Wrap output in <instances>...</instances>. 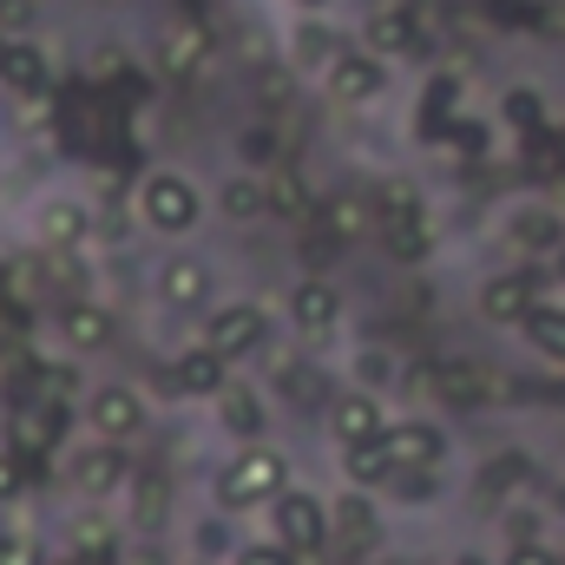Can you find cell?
I'll return each mask as SVG.
<instances>
[{"instance_id":"277c9868","label":"cell","mask_w":565,"mask_h":565,"mask_svg":"<svg viewBox=\"0 0 565 565\" xmlns=\"http://www.w3.org/2000/svg\"><path fill=\"white\" fill-rule=\"evenodd\" d=\"M546 289H553V277H546L540 264L487 270V277L473 282V316H480L487 329H526V322L540 316V302H553Z\"/></svg>"},{"instance_id":"1f68e13d","label":"cell","mask_w":565,"mask_h":565,"mask_svg":"<svg viewBox=\"0 0 565 565\" xmlns=\"http://www.w3.org/2000/svg\"><path fill=\"white\" fill-rule=\"evenodd\" d=\"M277 395L289 402V408H329L335 382H322L302 355H289V362H277Z\"/></svg>"},{"instance_id":"cb8c5ba5","label":"cell","mask_w":565,"mask_h":565,"mask_svg":"<svg viewBox=\"0 0 565 565\" xmlns=\"http://www.w3.org/2000/svg\"><path fill=\"white\" fill-rule=\"evenodd\" d=\"M388 447H395V467H427V473H447V460H454V434L434 415H395Z\"/></svg>"},{"instance_id":"8fae6325","label":"cell","mask_w":565,"mask_h":565,"mask_svg":"<svg viewBox=\"0 0 565 565\" xmlns=\"http://www.w3.org/2000/svg\"><path fill=\"white\" fill-rule=\"evenodd\" d=\"M500 244L520 257V264H553L565 250V211L559 204H546V198H513L507 211H500Z\"/></svg>"},{"instance_id":"9a60e30c","label":"cell","mask_w":565,"mask_h":565,"mask_svg":"<svg viewBox=\"0 0 565 565\" xmlns=\"http://www.w3.org/2000/svg\"><path fill=\"white\" fill-rule=\"evenodd\" d=\"M151 60H158L164 79H204L211 60H217V33H211V20H191V13L164 20L158 40H151Z\"/></svg>"},{"instance_id":"74e56055","label":"cell","mask_w":565,"mask_h":565,"mask_svg":"<svg viewBox=\"0 0 565 565\" xmlns=\"http://www.w3.org/2000/svg\"><path fill=\"white\" fill-rule=\"evenodd\" d=\"M282 151V132L277 126H250L244 139H237V158H244V171H277L270 158Z\"/></svg>"},{"instance_id":"b9f144b4","label":"cell","mask_w":565,"mask_h":565,"mask_svg":"<svg viewBox=\"0 0 565 565\" xmlns=\"http://www.w3.org/2000/svg\"><path fill=\"white\" fill-rule=\"evenodd\" d=\"M500 565H559V546L553 540H526V546H507Z\"/></svg>"},{"instance_id":"7bdbcfd3","label":"cell","mask_w":565,"mask_h":565,"mask_svg":"<svg viewBox=\"0 0 565 565\" xmlns=\"http://www.w3.org/2000/svg\"><path fill=\"white\" fill-rule=\"evenodd\" d=\"M119 66H132V60H126L119 46H99V53H93V73H99V79H113Z\"/></svg>"},{"instance_id":"6da1fadb","label":"cell","mask_w":565,"mask_h":565,"mask_svg":"<svg viewBox=\"0 0 565 565\" xmlns=\"http://www.w3.org/2000/svg\"><path fill=\"white\" fill-rule=\"evenodd\" d=\"M289 487H296V467H289V454H282L277 440H244V447H231V454L217 460V473H211V513H224V520H257V513L277 507Z\"/></svg>"},{"instance_id":"ee69618b","label":"cell","mask_w":565,"mask_h":565,"mask_svg":"<svg viewBox=\"0 0 565 565\" xmlns=\"http://www.w3.org/2000/svg\"><path fill=\"white\" fill-rule=\"evenodd\" d=\"M33 20V0H0V26L13 33V26H26Z\"/></svg>"},{"instance_id":"f5cc1de1","label":"cell","mask_w":565,"mask_h":565,"mask_svg":"<svg viewBox=\"0 0 565 565\" xmlns=\"http://www.w3.org/2000/svg\"><path fill=\"white\" fill-rule=\"evenodd\" d=\"M191 565H198V559H191Z\"/></svg>"},{"instance_id":"44dd1931","label":"cell","mask_w":565,"mask_h":565,"mask_svg":"<svg viewBox=\"0 0 565 565\" xmlns=\"http://www.w3.org/2000/svg\"><path fill=\"white\" fill-rule=\"evenodd\" d=\"M211 211L231 224V231H257V224H270L277 217V204H270V171H231V178H217V191H211Z\"/></svg>"},{"instance_id":"d6a6232c","label":"cell","mask_w":565,"mask_h":565,"mask_svg":"<svg viewBox=\"0 0 565 565\" xmlns=\"http://www.w3.org/2000/svg\"><path fill=\"white\" fill-rule=\"evenodd\" d=\"M520 335H526V349H533L546 369H565V302H540V316H533Z\"/></svg>"},{"instance_id":"f1b7e54d","label":"cell","mask_w":565,"mask_h":565,"mask_svg":"<svg viewBox=\"0 0 565 565\" xmlns=\"http://www.w3.org/2000/svg\"><path fill=\"white\" fill-rule=\"evenodd\" d=\"M335 467H342V487L382 493L388 473H395V447H388V434H382V440H355V447H335Z\"/></svg>"},{"instance_id":"5b68a950","label":"cell","mask_w":565,"mask_h":565,"mask_svg":"<svg viewBox=\"0 0 565 565\" xmlns=\"http://www.w3.org/2000/svg\"><path fill=\"white\" fill-rule=\"evenodd\" d=\"M264 533H270V540H282V546H289V553H296L302 565L329 559V553H335V526H329V493H316V487H302V480H296V487L282 493L277 507L264 513Z\"/></svg>"},{"instance_id":"ba28073f","label":"cell","mask_w":565,"mask_h":565,"mask_svg":"<svg viewBox=\"0 0 565 565\" xmlns=\"http://www.w3.org/2000/svg\"><path fill=\"white\" fill-rule=\"evenodd\" d=\"M151 296H158V309H171V316H211L217 309V270L198 257V250H164L158 257V270H151Z\"/></svg>"},{"instance_id":"bcb514c9","label":"cell","mask_w":565,"mask_h":565,"mask_svg":"<svg viewBox=\"0 0 565 565\" xmlns=\"http://www.w3.org/2000/svg\"><path fill=\"white\" fill-rule=\"evenodd\" d=\"M13 46H20V40H13V33L0 26V79H7V60H13Z\"/></svg>"},{"instance_id":"4dcf8cb0","label":"cell","mask_w":565,"mask_h":565,"mask_svg":"<svg viewBox=\"0 0 565 565\" xmlns=\"http://www.w3.org/2000/svg\"><path fill=\"white\" fill-rule=\"evenodd\" d=\"M382 250H388L395 264H427V257L440 250V231L427 224V211H415V217H395V224H382Z\"/></svg>"},{"instance_id":"8992f818","label":"cell","mask_w":565,"mask_h":565,"mask_svg":"<svg viewBox=\"0 0 565 565\" xmlns=\"http://www.w3.org/2000/svg\"><path fill=\"white\" fill-rule=\"evenodd\" d=\"M270 335H277V316H270V302H257V296H231V302H217V309L198 322V342H211L224 362L264 355Z\"/></svg>"},{"instance_id":"f6af8a7d","label":"cell","mask_w":565,"mask_h":565,"mask_svg":"<svg viewBox=\"0 0 565 565\" xmlns=\"http://www.w3.org/2000/svg\"><path fill=\"white\" fill-rule=\"evenodd\" d=\"M546 151H553V164L565 171V119H553V126H546Z\"/></svg>"},{"instance_id":"52a82bcc","label":"cell","mask_w":565,"mask_h":565,"mask_svg":"<svg viewBox=\"0 0 565 565\" xmlns=\"http://www.w3.org/2000/svg\"><path fill=\"white\" fill-rule=\"evenodd\" d=\"M282 322H289V335H296L302 349L335 342L342 322H349V296H342V282L335 277H296L289 289H282Z\"/></svg>"},{"instance_id":"8d00e7d4","label":"cell","mask_w":565,"mask_h":565,"mask_svg":"<svg viewBox=\"0 0 565 565\" xmlns=\"http://www.w3.org/2000/svg\"><path fill=\"white\" fill-rule=\"evenodd\" d=\"M60 553L40 540V533H26V526H0V565H53Z\"/></svg>"},{"instance_id":"f546056e","label":"cell","mask_w":565,"mask_h":565,"mask_svg":"<svg viewBox=\"0 0 565 565\" xmlns=\"http://www.w3.org/2000/svg\"><path fill=\"white\" fill-rule=\"evenodd\" d=\"M388 513H434L447 500V473H427V467H395L388 487H382Z\"/></svg>"},{"instance_id":"ffe728a7","label":"cell","mask_w":565,"mask_h":565,"mask_svg":"<svg viewBox=\"0 0 565 565\" xmlns=\"http://www.w3.org/2000/svg\"><path fill=\"white\" fill-rule=\"evenodd\" d=\"M126 526H132V540H158V533H171V520H178V487H171V473L164 467H139L132 473V493H126Z\"/></svg>"},{"instance_id":"4316f807","label":"cell","mask_w":565,"mask_h":565,"mask_svg":"<svg viewBox=\"0 0 565 565\" xmlns=\"http://www.w3.org/2000/svg\"><path fill=\"white\" fill-rule=\"evenodd\" d=\"M342 53H349V46H342V33H335L329 20H296L289 40H282V66H289V73H316V79H322Z\"/></svg>"},{"instance_id":"603a6c76","label":"cell","mask_w":565,"mask_h":565,"mask_svg":"<svg viewBox=\"0 0 565 565\" xmlns=\"http://www.w3.org/2000/svg\"><path fill=\"white\" fill-rule=\"evenodd\" d=\"M126 540H132L126 513H113V507H79V513L66 520V546H60V553H79V559H93V565H119Z\"/></svg>"},{"instance_id":"7c38bea8","label":"cell","mask_w":565,"mask_h":565,"mask_svg":"<svg viewBox=\"0 0 565 565\" xmlns=\"http://www.w3.org/2000/svg\"><path fill=\"white\" fill-rule=\"evenodd\" d=\"M322 93H329V106H342V113H369V106H382V99L395 93V60H382V53H369V46H349V53L322 73Z\"/></svg>"},{"instance_id":"f907efd6","label":"cell","mask_w":565,"mask_h":565,"mask_svg":"<svg viewBox=\"0 0 565 565\" xmlns=\"http://www.w3.org/2000/svg\"><path fill=\"white\" fill-rule=\"evenodd\" d=\"M53 565H93V559H79V553H60V559H53Z\"/></svg>"},{"instance_id":"30bf717a","label":"cell","mask_w":565,"mask_h":565,"mask_svg":"<svg viewBox=\"0 0 565 565\" xmlns=\"http://www.w3.org/2000/svg\"><path fill=\"white\" fill-rule=\"evenodd\" d=\"M329 526H335L342 559H375L388 546V500L369 487H342V493H329Z\"/></svg>"},{"instance_id":"f35d334b","label":"cell","mask_w":565,"mask_h":565,"mask_svg":"<svg viewBox=\"0 0 565 565\" xmlns=\"http://www.w3.org/2000/svg\"><path fill=\"white\" fill-rule=\"evenodd\" d=\"M500 119H507L513 132H540V126H553L546 106H540L533 93H507V99H500Z\"/></svg>"},{"instance_id":"7a4b0ae2","label":"cell","mask_w":565,"mask_h":565,"mask_svg":"<svg viewBox=\"0 0 565 565\" xmlns=\"http://www.w3.org/2000/svg\"><path fill=\"white\" fill-rule=\"evenodd\" d=\"M132 211H139V224L151 231V237H164V244H184V237L204 224L211 198H204V184H198L184 164H151V171H139Z\"/></svg>"},{"instance_id":"d590c367","label":"cell","mask_w":565,"mask_h":565,"mask_svg":"<svg viewBox=\"0 0 565 565\" xmlns=\"http://www.w3.org/2000/svg\"><path fill=\"white\" fill-rule=\"evenodd\" d=\"M0 86H7V93H26V99L46 93V53H40L33 40H20L13 60H7V79H0Z\"/></svg>"},{"instance_id":"83f0119b","label":"cell","mask_w":565,"mask_h":565,"mask_svg":"<svg viewBox=\"0 0 565 565\" xmlns=\"http://www.w3.org/2000/svg\"><path fill=\"white\" fill-rule=\"evenodd\" d=\"M342 382H349V388H369V395H395V388L408 382V369H402V355H395L388 342H355V349L342 355Z\"/></svg>"},{"instance_id":"d4e9b609","label":"cell","mask_w":565,"mask_h":565,"mask_svg":"<svg viewBox=\"0 0 565 565\" xmlns=\"http://www.w3.org/2000/svg\"><path fill=\"white\" fill-rule=\"evenodd\" d=\"M322 224H329L335 244H369V237H382V204H375V191L342 184V191L322 198Z\"/></svg>"},{"instance_id":"5bb4252c","label":"cell","mask_w":565,"mask_h":565,"mask_svg":"<svg viewBox=\"0 0 565 565\" xmlns=\"http://www.w3.org/2000/svg\"><path fill=\"white\" fill-rule=\"evenodd\" d=\"M231 382H237V362H224V355H217L211 342H198V335L164 362V402H204V408H211Z\"/></svg>"},{"instance_id":"3957f363","label":"cell","mask_w":565,"mask_h":565,"mask_svg":"<svg viewBox=\"0 0 565 565\" xmlns=\"http://www.w3.org/2000/svg\"><path fill=\"white\" fill-rule=\"evenodd\" d=\"M132 473H139V460H132V447H119V440H79V447L60 454V487H66L79 507H126Z\"/></svg>"},{"instance_id":"e0dca14e","label":"cell","mask_w":565,"mask_h":565,"mask_svg":"<svg viewBox=\"0 0 565 565\" xmlns=\"http://www.w3.org/2000/svg\"><path fill=\"white\" fill-rule=\"evenodd\" d=\"M493 395H500V375L473 355H447V362L427 369V402H440V408L480 415V408H493Z\"/></svg>"},{"instance_id":"9c48e42d","label":"cell","mask_w":565,"mask_h":565,"mask_svg":"<svg viewBox=\"0 0 565 565\" xmlns=\"http://www.w3.org/2000/svg\"><path fill=\"white\" fill-rule=\"evenodd\" d=\"M86 434L93 440H119V447H132L145 427H151V395H145L139 382H126V375H113V382H93L86 388Z\"/></svg>"},{"instance_id":"60d3db41","label":"cell","mask_w":565,"mask_h":565,"mask_svg":"<svg viewBox=\"0 0 565 565\" xmlns=\"http://www.w3.org/2000/svg\"><path fill=\"white\" fill-rule=\"evenodd\" d=\"M26 493V454L13 440H0V507H13Z\"/></svg>"},{"instance_id":"c3c4849f","label":"cell","mask_w":565,"mask_h":565,"mask_svg":"<svg viewBox=\"0 0 565 565\" xmlns=\"http://www.w3.org/2000/svg\"><path fill=\"white\" fill-rule=\"evenodd\" d=\"M546 277H553V282H559V289H565V250H559V257H553V264H546Z\"/></svg>"},{"instance_id":"7dc6e473","label":"cell","mask_w":565,"mask_h":565,"mask_svg":"<svg viewBox=\"0 0 565 565\" xmlns=\"http://www.w3.org/2000/svg\"><path fill=\"white\" fill-rule=\"evenodd\" d=\"M454 565H493V559H480L473 546H460V553H454Z\"/></svg>"},{"instance_id":"d6986e66","label":"cell","mask_w":565,"mask_h":565,"mask_svg":"<svg viewBox=\"0 0 565 565\" xmlns=\"http://www.w3.org/2000/svg\"><path fill=\"white\" fill-rule=\"evenodd\" d=\"M66 427H73V402H53V395H20V408H13V422H7V440H13L26 460H40V454H60Z\"/></svg>"},{"instance_id":"681fc988","label":"cell","mask_w":565,"mask_h":565,"mask_svg":"<svg viewBox=\"0 0 565 565\" xmlns=\"http://www.w3.org/2000/svg\"><path fill=\"white\" fill-rule=\"evenodd\" d=\"M289 7H296V13H322L329 0H289Z\"/></svg>"},{"instance_id":"4fadbf2b","label":"cell","mask_w":565,"mask_h":565,"mask_svg":"<svg viewBox=\"0 0 565 565\" xmlns=\"http://www.w3.org/2000/svg\"><path fill=\"white\" fill-rule=\"evenodd\" d=\"M26 231H33V244L40 250H86L93 237H99V211H93V198H79V191H46L33 211H26Z\"/></svg>"},{"instance_id":"ab89813d","label":"cell","mask_w":565,"mask_h":565,"mask_svg":"<svg viewBox=\"0 0 565 565\" xmlns=\"http://www.w3.org/2000/svg\"><path fill=\"white\" fill-rule=\"evenodd\" d=\"M231 565H302L282 540H270V533H257V540H244L237 553H231Z\"/></svg>"},{"instance_id":"ac0fdd59","label":"cell","mask_w":565,"mask_h":565,"mask_svg":"<svg viewBox=\"0 0 565 565\" xmlns=\"http://www.w3.org/2000/svg\"><path fill=\"white\" fill-rule=\"evenodd\" d=\"M388 395H369V388H349V382H335V395H329V408H322V434L335 440V447H355V440H382L388 434Z\"/></svg>"},{"instance_id":"816d5d0a","label":"cell","mask_w":565,"mask_h":565,"mask_svg":"<svg viewBox=\"0 0 565 565\" xmlns=\"http://www.w3.org/2000/svg\"><path fill=\"white\" fill-rule=\"evenodd\" d=\"M99 7H126V0H99Z\"/></svg>"},{"instance_id":"7402d4cb","label":"cell","mask_w":565,"mask_h":565,"mask_svg":"<svg viewBox=\"0 0 565 565\" xmlns=\"http://www.w3.org/2000/svg\"><path fill=\"white\" fill-rule=\"evenodd\" d=\"M422 40H427V26L408 0L369 7V20H362V33H355V46H369V53H382V60H408V53H422Z\"/></svg>"},{"instance_id":"2e32d148","label":"cell","mask_w":565,"mask_h":565,"mask_svg":"<svg viewBox=\"0 0 565 565\" xmlns=\"http://www.w3.org/2000/svg\"><path fill=\"white\" fill-rule=\"evenodd\" d=\"M53 329H60V349H66L73 362H93V355H106V349L119 342V316H113V302H99V296H66V302L53 309Z\"/></svg>"},{"instance_id":"e575fe53","label":"cell","mask_w":565,"mask_h":565,"mask_svg":"<svg viewBox=\"0 0 565 565\" xmlns=\"http://www.w3.org/2000/svg\"><path fill=\"white\" fill-rule=\"evenodd\" d=\"M270 204H277V217L282 224H309L316 217V198H309V184L296 178V171H270Z\"/></svg>"},{"instance_id":"836d02e7","label":"cell","mask_w":565,"mask_h":565,"mask_svg":"<svg viewBox=\"0 0 565 565\" xmlns=\"http://www.w3.org/2000/svg\"><path fill=\"white\" fill-rule=\"evenodd\" d=\"M237 546H244V540L231 533V520H224V513H204V520L191 526V559H198V565H231Z\"/></svg>"},{"instance_id":"484cf974","label":"cell","mask_w":565,"mask_h":565,"mask_svg":"<svg viewBox=\"0 0 565 565\" xmlns=\"http://www.w3.org/2000/svg\"><path fill=\"white\" fill-rule=\"evenodd\" d=\"M211 422H217V434L224 440H264L270 434V402H264V388L257 382H231L217 402H211Z\"/></svg>"}]
</instances>
